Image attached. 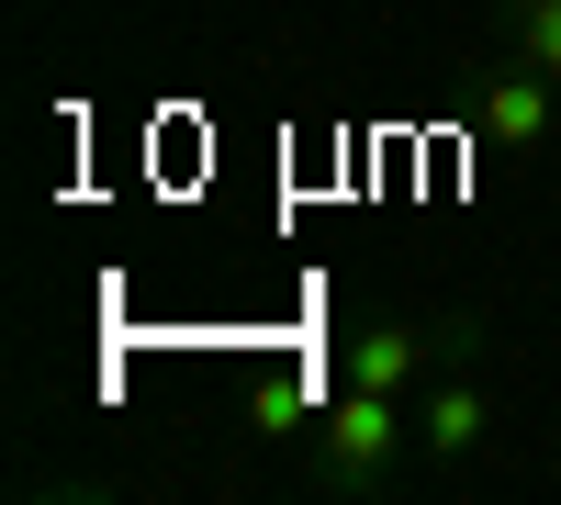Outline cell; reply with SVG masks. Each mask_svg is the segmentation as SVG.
<instances>
[{"label":"cell","mask_w":561,"mask_h":505,"mask_svg":"<svg viewBox=\"0 0 561 505\" xmlns=\"http://www.w3.org/2000/svg\"><path fill=\"white\" fill-rule=\"evenodd\" d=\"M404 461H415V416H404V393L337 382V404H325V427H314V483H325V494H382Z\"/></svg>","instance_id":"6da1fadb"},{"label":"cell","mask_w":561,"mask_h":505,"mask_svg":"<svg viewBox=\"0 0 561 505\" xmlns=\"http://www.w3.org/2000/svg\"><path fill=\"white\" fill-rule=\"evenodd\" d=\"M472 135L483 147H505V158H539V147H561V79L550 68H483L472 79Z\"/></svg>","instance_id":"7a4b0ae2"},{"label":"cell","mask_w":561,"mask_h":505,"mask_svg":"<svg viewBox=\"0 0 561 505\" xmlns=\"http://www.w3.org/2000/svg\"><path fill=\"white\" fill-rule=\"evenodd\" d=\"M483 438H494V393L472 382V359H460V371H438L427 404H415V449H427V461H472Z\"/></svg>","instance_id":"3957f363"},{"label":"cell","mask_w":561,"mask_h":505,"mask_svg":"<svg viewBox=\"0 0 561 505\" xmlns=\"http://www.w3.org/2000/svg\"><path fill=\"white\" fill-rule=\"evenodd\" d=\"M494 34L517 68H550L561 79V0H494Z\"/></svg>","instance_id":"277c9868"}]
</instances>
